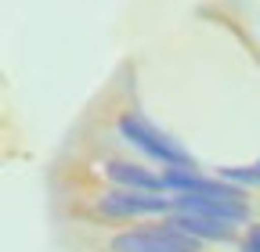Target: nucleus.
Returning <instances> with one entry per match:
<instances>
[{"mask_svg": "<svg viewBox=\"0 0 260 252\" xmlns=\"http://www.w3.org/2000/svg\"><path fill=\"white\" fill-rule=\"evenodd\" d=\"M119 134L134 144V148H141L145 155L159 159L162 166H170V170H195L191 155H188L174 137H167L162 130H155V126H152L145 115H138V112H126V115L119 119Z\"/></svg>", "mask_w": 260, "mask_h": 252, "instance_id": "f257e3e1", "label": "nucleus"}, {"mask_svg": "<svg viewBox=\"0 0 260 252\" xmlns=\"http://www.w3.org/2000/svg\"><path fill=\"white\" fill-rule=\"evenodd\" d=\"M112 252H199V241L177 231L174 224H162V227H141L119 234L112 241Z\"/></svg>", "mask_w": 260, "mask_h": 252, "instance_id": "f03ea898", "label": "nucleus"}, {"mask_svg": "<svg viewBox=\"0 0 260 252\" xmlns=\"http://www.w3.org/2000/svg\"><path fill=\"white\" fill-rule=\"evenodd\" d=\"M105 216H155V213H170L177 209L174 198H159L148 191H109L102 202H98Z\"/></svg>", "mask_w": 260, "mask_h": 252, "instance_id": "7ed1b4c3", "label": "nucleus"}, {"mask_svg": "<svg viewBox=\"0 0 260 252\" xmlns=\"http://www.w3.org/2000/svg\"><path fill=\"white\" fill-rule=\"evenodd\" d=\"M177 213H195V216H206V220H220V224H246L249 209L246 202H228V198H199V195H177L174 198Z\"/></svg>", "mask_w": 260, "mask_h": 252, "instance_id": "20e7f679", "label": "nucleus"}, {"mask_svg": "<svg viewBox=\"0 0 260 252\" xmlns=\"http://www.w3.org/2000/svg\"><path fill=\"white\" fill-rule=\"evenodd\" d=\"M170 224L177 231H184L195 241H232L235 227L232 224H220V220H206V216H195V213H177Z\"/></svg>", "mask_w": 260, "mask_h": 252, "instance_id": "39448f33", "label": "nucleus"}, {"mask_svg": "<svg viewBox=\"0 0 260 252\" xmlns=\"http://www.w3.org/2000/svg\"><path fill=\"white\" fill-rule=\"evenodd\" d=\"M109 177L116 184H123V191H148V195L167 191V187H162V177H155V173H148V170H141L134 162H112Z\"/></svg>", "mask_w": 260, "mask_h": 252, "instance_id": "423d86ee", "label": "nucleus"}, {"mask_svg": "<svg viewBox=\"0 0 260 252\" xmlns=\"http://www.w3.org/2000/svg\"><path fill=\"white\" fill-rule=\"evenodd\" d=\"M239 252H260V224H249V227H246Z\"/></svg>", "mask_w": 260, "mask_h": 252, "instance_id": "0eeeda50", "label": "nucleus"}]
</instances>
